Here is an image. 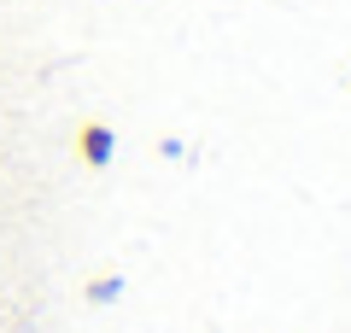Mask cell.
<instances>
[{
  "mask_svg": "<svg viewBox=\"0 0 351 333\" xmlns=\"http://www.w3.org/2000/svg\"><path fill=\"white\" fill-rule=\"evenodd\" d=\"M106 147H112V140H106V129H100V123H82V129H76V152H82L88 164H100V158H106Z\"/></svg>",
  "mask_w": 351,
  "mask_h": 333,
  "instance_id": "cell-1",
  "label": "cell"
}]
</instances>
